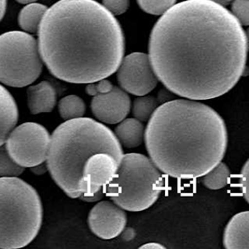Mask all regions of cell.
I'll use <instances>...</instances> for the list:
<instances>
[{
	"label": "cell",
	"mask_w": 249,
	"mask_h": 249,
	"mask_svg": "<svg viewBox=\"0 0 249 249\" xmlns=\"http://www.w3.org/2000/svg\"><path fill=\"white\" fill-rule=\"evenodd\" d=\"M249 51L243 25L212 0L175 4L155 23L148 57L159 80L182 98L210 100L244 76Z\"/></svg>",
	"instance_id": "6da1fadb"
},
{
	"label": "cell",
	"mask_w": 249,
	"mask_h": 249,
	"mask_svg": "<svg viewBox=\"0 0 249 249\" xmlns=\"http://www.w3.org/2000/svg\"><path fill=\"white\" fill-rule=\"evenodd\" d=\"M37 35L46 68L69 83L89 84L107 79L124 57L121 24L95 0H59L47 9Z\"/></svg>",
	"instance_id": "7a4b0ae2"
},
{
	"label": "cell",
	"mask_w": 249,
	"mask_h": 249,
	"mask_svg": "<svg viewBox=\"0 0 249 249\" xmlns=\"http://www.w3.org/2000/svg\"><path fill=\"white\" fill-rule=\"evenodd\" d=\"M144 139L149 159L162 174L193 179L223 160L228 131L214 108L181 98L159 106L148 120Z\"/></svg>",
	"instance_id": "3957f363"
},
{
	"label": "cell",
	"mask_w": 249,
	"mask_h": 249,
	"mask_svg": "<svg viewBox=\"0 0 249 249\" xmlns=\"http://www.w3.org/2000/svg\"><path fill=\"white\" fill-rule=\"evenodd\" d=\"M97 152L109 153L118 161L124 156L113 131L100 122L82 117L66 121L53 131L46 163L52 178L68 197L83 194L82 167Z\"/></svg>",
	"instance_id": "277c9868"
},
{
	"label": "cell",
	"mask_w": 249,
	"mask_h": 249,
	"mask_svg": "<svg viewBox=\"0 0 249 249\" xmlns=\"http://www.w3.org/2000/svg\"><path fill=\"white\" fill-rule=\"evenodd\" d=\"M43 206L34 188L18 177L0 178V249H22L37 236Z\"/></svg>",
	"instance_id": "5b68a950"
},
{
	"label": "cell",
	"mask_w": 249,
	"mask_h": 249,
	"mask_svg": "<svg viewBox=\"0 0 249 249\" xmlns=\"http://www.w3.org/2000/svg\"><path fill=\"white\" fill-rule=\"evenodd\" d=\"M164 188L161 172L140 153L124 154L106 195L125 211H144L156 203Z\"/></svg>",
	"instance_id": "8992f818"
},
{
	"label": "cell",
	"mask_w": 249,
	"mask_h": 249,
	"mask_svg": "<svg viewBox=\"0 0 249 249\" xmlns=\"http://www.w3.org/2000/svg\"><path fill=\"white\" fill-rule=\"evenodd\" d=\"M43 61L37 40L24 31L0 35V82L15 88L31 85L40 76Z\"/></svg>",
	"instance_id": "52a82bcc"
},
{
	"label": "cell",
	"mask_w": 249,
	"mask_h": 249,
	"mask_svg": "<svg viewBox=\"0 0 249 249\" xmlns=\"http://www.w3.org/2000/svg\"><path fill=\"white\" fill-rule=\"evenodd\" d=\"M50 143L51 135L43 125L24 123L12 129L5 147L17 164L30 168L45 162Z\"/></svg>",
	"instance_id": "ba28073f"
},
{
	"label": "cell",
	"mask_w": 249,
	"mask_h": 249,
	"mask_svg": "<svg viewBox=\"0 0 249 249\" xmlns=\"http://www.w3.org/2000/svg\"><path fill=\"white\" fill-rule=\"evenodd\" d=\"M116 72L121 88L136 96L147 95L158 85L148 54L144 53H133L124 57Z\"/></svg>",
	"instance_id": "9c48e42d"
},
{
	"label": "cell",
	"mask_w": 249,
	"mask_h": 249,
	"mask_svg": "<svg viewBox=\"0 0 249 249\" xmlns=\"http://www.w3.org/2000/svg\"><path fill=\"white\" fill-rule=\"evenodd\" d=\"M127 223L124 209L110 201L95 204L88 215V225L91 232L104 240L121 235Z\"/></svg>",
	"instance_id": "30bf717a"
},
{
	"label": "cell",
	"mask_w": 249,
	"mask_h": 249,
	"mask_svg": "<svg viewBox=\"0 0 249 249\" xmlns=\"http://www.w3.org/2000/svg\"><path fill=\"white\" fill-rule=\"evenodd\" d=\"M119 164L120 161L107 152H97L87 159L81 173V196H91L109 184L117 174Z\"/></svg>",
	"instance_id": "8fae6325"
},
{
	"label": "cell",
	"mask_w": 249,
	"mask_h": 249,
	"mask_svg": "<svg viewBox=\"0 0 249 249\" xmlns=\"http://www.w3.org/2000/svg\"><path fill=\"white\" fill-rule=\"evenodd\" d=\"M131 99L122 88L113 86L110 91L93 95L91 112L101 123L117 124L124 121L131 110Z\"/></svg>",
	"instance_id": "7c38bea8"
},
{
	"label": "cell",
	"mask_w": 249,
	"mask_h": 249,
	"mask_svg": "<svg viewBox=\"0 0 249 249\" xmlns=\"http://www.w3.org/2000/svg\"><path fill=\"white\" fill-rule=\"evenodd\" d=\"M56 103V90L51 82L44 80L27 88V106L33 115L52 112Z\"/></svg>",
	"instance_id": "4fadbf2b"
},
{
	"label": "cell",
	"mask_w": 249,
	"mask_h": 249,
	"mask_svg": "<svg viewBox=\"0 0 249 249\" xmlns=\"http://www.w3.org/2000/svg\"><path fill=\"white\" fill-rule=\"evenodd\" d=\"M249 211L238 213L227 224L223 245L227 249H249Z\"/></svg>",
	"instance_id": "5bb4252c"
},
{
	"label": "cell",
	"mask_w": 249,
	"mask_h": 249,
	"mask_svg": "<svg viewBox=\"0 0 249 249\" xmlns=\"http://www.w3.org/2000/svg\"><path fill=\"white\" fill-rule=\"evenodd\" d=\"M18 119L17 103L12 93L0 85V146L5 144L7 137L17 124Z\"/></svg>",
	"instance_id": "9a60e30c"
},
{
	"label": "cell",
	"mask_w": 249,
	"mask_h": 249,
	"mask_svg": "<svg viewBox=\"0 0 249 249\" xmlns=\"http://www.w3.org/2000/svg\"><path fill=\"white\" fill-rule=\"evenodd\" d=\"M114 134L122 146L127 148H135L142 145L144 141L145 127L135 118H125L124 121L119 123Z\"/></svg>",
	"instance_id": "2e32d148"
},
{
	"label": "cell",
	"mask_w": 249,
	"mask_h": 249,
	"mask_svg": "<svg viewBox=\"0 0 249 249\" xmlns=\"http://www.w3.org/2000/svg\"><path fill=\"white\" fill-rule=\"evenodd\" d=\"M47 9L45 5L36 2L26 4L18 16L21 29L29 34H36Z\"/></svg>",
	"instance_id": "e0dca14e"
},
{
	"label": "cell",
	"mask_w": 249,
	"mask_h": 249,
	"mask_svg": "<svg viewBox=\"0 0 249 249\" xmlns=\"http://www.w3.org/2000/svg\"><path fill=\"white\" fill-rule=\"evenodd\" d=\"M58 110L64 121L82 118L86 111V105L78 95H68L58 103Z\"/></svg>",
	"instance_id": "ac0fdd59"
},
{
	"label": "cell",
	"mask_w": 249,
	"mask_h": 249,
	"mask_svg": "<svg viewBox=\"0 0 249 249\" xmlns=\"http://www.w3.org/2000/svg\"><path fill=\"white\" fill-rule=\"evenodd\" d=\"M202 178L204 187L211 191H217L223 189L229 184L231 171L226 163L220 161L212 170L206 173Z\"/></svg>",
	"instance_id": "d6986e66"
},
{
	"label": "cell",
	"mask_w": 249,
	"mask_h": 249,
	"mask_svg": "<svg viewBox=\"0 0 249 249\" xmlns=\"http://www.w3.org/2000/svg\"><path fill=\"white\" fill-rule=\"evenodd\" d=\"M159 107L157 98L153 96H138L134 101L132 107V112L135 119L141 123L148 122L151 115Z\"/></svg>",
	"instance_id": "ffe728a7"
},
{
	"label": "cell",
	"mask_w": 249,
	"mask_h": 249,
	"mask_svg": "<svg viewBox=\"0 0 249 249\" xmlns=\"http://www.w3.org/2000/svg\"><path fill=\"white\" fill-rule=\"evenodd\" d=\"M24 169L11 158L4 145L0 146V178L19 177Z\"/></svg>",
	"instance_id": "44dd1931"
},
{
	"label": "cell",
	"mask_w": 249,
	"mask_h": 249,
	"mask_svg": "<svg viewBox=\"0 0 249 249\" xmlns=\"http://www.w3.org/2000/svg\"><path fill=\"white\" fill-rule=\"evenodd\" d=\"M137 3L148 14L162 15L177 3V0H137Z\"/></svg>",
	"instance_id": "7402d4cb"
},
{
	"label": "cell",
	"mask_w": 249,
	"mask_h": 249,
	"mask_svg": "<svg viewBox=\"0 0 249 249\" xmlns=\"http://www.w3.org/2000/svg\"><path fill=\"white\" fill-rule=\"evenodd\" d=\"M231 12L242 25H249V0H234L231 4Z\"/></svg>",
	"instance_id": "603a6c76"
},
{
	"label": "cell",
	"mask_w": 249,
	"mask_h": 249,
	"mask_svg": "<svg viewBox=\"0 0 249 249\" xmlns=\"http://www.w3.org/2000/svg\"><path fill=\"white\" fill-rule=\"evenodd\" d=\"M103 6L113 15H121L128 10L129 0H103Z\"/></svg>",
	"instance_id": "cb8c5ba5"
},
{
	"label": "cell",
	"mask_w": 249,
	"mask_h": 249,
	"mask_svg": "<svg viewBox=\"0 0 249 249\" xmlns=\"http://www.w3.org/2000/svg\"><path fill=\"white\" fill-rule=\"evenodd\" d=\"M113 84L107 79H101L94 83H89L86 87V91L89 95H95L97 93H102L110 91L113 88Z\"/></svg>",
	"instance_id": "d4e9b609"
},
{
	"label": "cell",
	"mask_w": 249,
	"mask_h": 249,
	"mask_svg": "<svg viewBox=\"0 0 249 249\" xmlns=\"http://www.w3.org/2000/svg\"><path fill=\"white\" fill-rule=\"evenodd\" d=\"M240 185L243 195L247 202H249V160L246 161L240 174Z\"/></svg>",
	"instance_id": "484cf974"
},
{
	"label": "cell",
	"mask_w": 249,
	"mask_h": 249,
	"mask_svg": "<svg viewBox=\"0 0 249 249\" xmlns=\"http://www.w3.org/2000/svg\"><path fill=\"white\" fill-rule=\"evenodd\" d=\"M106 196V192H105V187L102 188L100 191H98L97 193L92 194L91 196H80L79 199L88 202V203H95V202H99L100 200H102L103 198Z\"/></svg>",
	"instance_id": "4316f807"
},
{
	"label": "cell",
	"mask_w": 249,
	"mask_h": 249,
	"mask_svg": "<svg viewBox=\"0 0 249 249\" xmlns=\"http://www.w3.org/2000/svg\"><path fill=\"white\" fill-rule=\"evenodd\" d=\"M173 96H174V93L165 88V89H162L159 91L157 100L159 103L163 104V103L169 102L171 100H174Z\"/></svg>",
	"instance_id": "83f0119b"
},
{
	"label": "cell",
	"mask_w": 249,
	"mask_h": 249,
	"mask_svg": "<svg viewBox=\"0 0 249 249\" xmlns=\"http://www.w3.org/2000/svg\"><path fill=\"white\" fill-rule=\"evenodd\" d=\"M45 162H42L40 164H37L36 166L30 167V170L32 171L36 176H42V175H44L46 172H48L47 163H45Z\"/></svg>",
	"instance_id": "f1b7e54d"
},
{
	"label": "cell",
	"mask_w": 249,
	"mask_h": 249,
	"mask_svg": "<svg viewBox=\"0 0 249 249\" xmlns=\"http://www.w3.org/2000/svg\"><path fill=\"white\" fill-rule=\"evenodd\" d=\"M121 234H123L122 236L126 241H130V240H132L133 238L136 236V232H135V231L133 229H126V230L124 229Z\"/></svg>",
	"instance_id": "f546056e"
},
{
	"label": "cell",
	"mask_w": 249,
	"mask_h": 249,
	"mask_svg": "<svg viewBox=\"0 0 249 249\" xmlns=\"http://www.w3.org/2000/svg\"><path fill=\"white\" fill-rule=\"evenodd\" d=\"M140 249H165L166 248L159 243L153 242V243H147L143 246L140 247Z\"/></svg>",
	"instance_id": "4dcf8cb0"
},
{
	"label": "cell",
	"mask_w": 249,
	"mask_h": 249,
	"mask_svg": "<svg viewBox=\"0 0 249 249\" xmlns=\"http://www.w3.org/2000/svg\"><path fill=\"white\" fill-rule=\"evenodd\" d=\"M7 10V0H0V22L4 18Z\"/></svg>",
	"instance_id": "1f68e13d"
},
{
	"label": "cell",
	"mask_w": 249,
	"mask_h": 249,
	"mask_svg": "<svg viewBox=\"0 0 249 249\" xmlns=\"http://www.w3.org/2000/svg\"><path fill=\"white\" fill-rule=\"evenodd\" d=\"M212 1L218 3L219 5H221L223 7H226L227 5H229L232 0H212Z\"/></svg>",
	"instance_id": "d6a6232c"
},
{
	"label": "cell",
	"mask_w": 249,
	"mask_h": 249,
	"mask_svg": "<svg viewBox=\"0 0 249 249\" xmlns=\"http://www.w3.org/2000/svg\"><path fill=\"white\" fill-rule=\"evenodd\" d=\"M18 3H21V4H24V5H26V4H30V3H34V2H36L37 0H16Z\"/></svg>",
	"instance_id": "836d02e7"
}]
</instances>
